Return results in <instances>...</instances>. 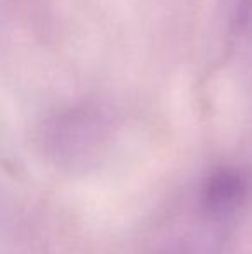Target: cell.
Listing matches in <instances>:
<instances>
[{
    "label": "cell",
    "mask_w": 252,
    "mask_h": 254,
    "mask_svg": "<svg viewBox=\"0 0 252 254\" xmlns=\"http://www.w3.org/2000/svg\"><path fill=\"white\" fill-rule=\"evenodd\" d=\"M228 16L235 33L246 31L252 23V0H228Z\"/></svg>",
    "instance_id": "cell-3"
},
{
    "label": "cell",
    "mask_w": 252,
    "mask_h": 254,
    "mask_svg": "<svg viewBox=\"0 0 252 254\" xmlns=\"http://www.w3.org/2000/svg\"><path fill=\"white\" fill-rule=\"evenodd\" d=\"M111 120L102 107L83 104L57 113L44 128V145L62 161H81L104 147Z\"/></svg>",
    "instance_id": "cell-1"
},
{
    "label": "cell",
    "mask_w": 252,
    "mask_h": 254,
    "mask_svg": "<svg viewBox=\"0 0 252 254\" xmlns=\"http://www.w3.org/2000/svg\"><path fill=\"white\" fill-rule=\"evenodd\" d=\"M251 177L237 166H221L205 177L201 189V206L211 218H226L246 204Z\"/></svg>",
    "instance_id": "cell-2"
}]
</instances>
